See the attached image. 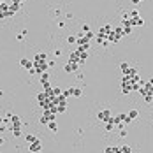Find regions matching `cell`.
<instances>
[{
  "instance_id": "cell-1",
  "label": "cell",
  "mask_w": 153,
  "mask_h": 153,
  "mask_svg": "<svg viewBox=\"0 0 153 153\" xmlns=\"http://www.w3.org/2000/svg\"><path fill=\"white\" fill-rule=\"evenodd\" d=\"M111 111H109V109H102V111H99L97 113V120L99 121H104V123H107L109 120H111Z\"/></svg>"
},
{
  "instance_id": "cell-2",
  "label": "cell",
  "mask_w": 153,
  "mask_h": 153,
  "mask_svg": "<svg viewBox=\"0 0 153 153\" xmlns=\"http://www.w3.org/2000/svg\"><path fill=\"white\" fill-rule=\"evenodd\" d=\"M56 118V113H53V111H42V116H40V123H49V121H53Z\"/></svg>"
},
{
  "instance_id": "cell-3",
  "label": "cell",
  "mask_w": 153,
  "mask_h": 153,
  "mask_svg": "<svg viewBox=\"0 0 153 153\" xmlns=\"http://www.w3.org/2000/svg\"><path fill=\"white\" fill-rule=\"evenodd\" d=\"M40 150H42V141H39V139L28 144V151H32V153H35V151H40Z\"/></svg>"
},
{
  "instance_id": "cell-4",
  "label": "cell",
  "mask_w": 153,
  "mask_h": 153,
  "mask_svg": "<svg viewBox=\"0 0 153 153\" xmlns=\"http://www.w3.org/2000/svg\"><path fill=\"white\" fill-rule=\"evenodd\" d=\"M5 18H9V5L2 2L0 4V19H5Z\"/></svg>"
},
{
  "instance_id": "cell-5",
  "label": "cell",
  "mask_w": 153,
  "mask_h": 153,
  "mask_svg": "<svg viewBox=\"0 0 153 153\" xmlns=\"http://www.w3.org/2000/svg\"><path fill=\"white\" fill-rule=\"evenodd\" d=\"M78 69H79V65L74 63V62H67V63L63 65V71H65V72H76Z\"/></svg>"
},
{
  "instance_id": "cell-6",
  "label": "cell",
  "mask_w": 153,
  "mask_h": 153,
  "mask_svg": "<svg viewBox=\"0 0 153 153\" xmlns=\"http://www.w3.org/2000/svg\"><path fill=\"white\" fill-rule=\"evenodd\" d=\"M144 25V19L141 18V16H137V18H130V27H143Z\"/></svg>"
},
{
  "instance_id": "cell-7",
  "label": "cell",
  "mask_w": 153,
  "mask_h": 153,
  "mask_svg": "<svg viewBox=\"0 0 153 153\" xmlns=\"http://www.w3.org/2000/svg\"><path fill=\"white\" fill-rule=\"evenodd\" d=\"M32 62H39V63H44V62H48V55L42 51V53H35V56H34V60Z\"/></svg>"
},
{
  "instance_id": "cell-8",
  "label": "cell",
  "mask_w": 153,
  "mask_h": 153,
  "mask_svg": "<svg viewBox=\"0 0 153 153\" xmlns=\"http://www.w3.org/2000/svg\"><path fill=\"white\" fill-rule=\"evenodd\" d=\"M19 63H21V67L27 69V71H30V69L34 67V62H32V60H28V58H21V60H19Z\"/></svg>"
},
{
  "instance_id": "cell-9",
  "label": "cell",
  "mask_w": 153,
  "mask_h": 153,
  "mask_svg": "<svg viewBox=\"0 0 153 153\" xmlns=\"http://www.w3.org/2000/svg\"><path fill=\"white\" fill-rule=\"evenodd\" d=\"M9 120H11L12 127H23V123H21V118H19L18 115H12V116H11Z\"/></svg>"
},
{
  "instance_id": "cell-10",
  "label": "cell",
  "mask_w": 153,
  "mask_h": 153,
  "mask_svg": "<svg viewBox=\"0 0 153 153\" xmlns=\"http://www.w3.org/2000/svg\"><path fill=\"white\" fill-rule=\"evenodd\" d=\"M127 116H128L130 120H132V121H134V120H136V118L139 116V111H137V109H130V111L127 113Z\"/></svg>"
},
{
  "instance_id": "cell-11",
  "label": "cell",
  "mask_w": 153,
  "mask_h": 153,
  "mask_svg": "<svg viewBox=\"0 0 153 153\" xmlns=\"http://www.w3.org/2000/svg\"><path fill=\"white\" fill-rule=\"evenodd\" d=\"M18 11H19V5H16V4H11V5H9V18H11V16H14Z\"/></svg>"
},
{
  "instance_id": "cell-12",
  "label": "cell",
  "mask_w": 153,
  "mask_h": 153,
  "mask_svg": "<svg viewBox=\"0 0 153 153\" xmlns=\"http://www.w3.org/2000/svg\"><path fill=\"white\" fill-rule=\"evenodd\" d=\"M21 128H23V127H11V132H12L14 137H19L21 136Z\"/></svg>"
},
{
  "instance_id": "cell-13",
  "label": "cell",
  "mask_w": 153,
  "mask_h": 153,
  "mask_svg": "<svg viewBox=\"0 0 153 153\" xmlns=\"http://www.w3.org/2000/svg\"><path fill=\"white\" fill-rule=\"evenodd\" d=\"M69 90H71V95L72 97H81L83 95V90L81 88H69Z\"/></svg>"
},
{
  "instance_id": "cell-14",
  "label": "cell",
  "mask_w": 153,
  "mask_h": 153,
  "mask_svg": "<svg viewBox=\"0 0 153 153\" xmlns=\"http://www.w3.org/2000/svg\"><path fill=\"white\" fill-rule=\"evenodd\" d=\"M127 78H134V76H137V69L136 67H128V72L125 74Z\"/></svg>"
},
{
  "instance_id": "cell-15",
  "label": "cell",
  "mask_w": 153,
  "mask_h": 153,
  "mask_svg": "<svg viewBox=\"0 0 153 153\" xmlns=\"http://www.w3.org/2000/svg\"><path fill=\"white\" fill-rule=\"evenodd\" d=\"M48 128L51 130V132H56V130H58V123L53 120V121H49V123H48Z\"/></svg>"
},
{
  "instance_id": "cell-16",
  "label": "cell",
  "mask_w": 153,
  "mask_h": 153,
  "mask_svg": "<svg viewBox=\"0 0 153 153\" xmlns=\"http://www.w3.org/2000/svg\"><path fill=\"white\" fill-rule=\"evenodd\" d=\"M128 67H130V65H128L127 62H121V63H120V69H121V72H123V76H125V74L128 72Z\"/></svg>"
},
{
  "instance_id": "cell-17",
  "label": "cell",
  "mask_w": 153,
  "mask_h": 153,
  "mask_svg": "<svg viewBox=\"0 0 153 153\" xmlns=\"http://www.w3.org/2000/svg\"><path fill=\"white\" fill-rule=\"evenodd\" d=\"M113 128H115V123H113V116H111V120L106 123V130L107 132H113Z\"/></svg>"
},
{
  "instance_id": "cell-18",
  "label": "cell",
  "mask_w": 153,
  "mask_h": 153,
  "mask_svg": "<svg viewBox=\"0 0 153 153\" xmlns=\"http://www.w3.org/2000/svg\"><path fill=\"white\" fill-rule=\"evenodd\" d=\"M120 151L121 153H130V151H132V148H130L128 144H123V146H120Z\"/></svg>"
},
{
  "instance_id": "cell-19",
  "label": "cell",
  "mask_w": 153,
  "mask_h": 153,
  "mask_svg": "<svg viewBox=\"0 0 153 153\" xmlns=\"http://www.w3.org/2000/svg\"><path fill=\"white\" fill-rule=\"evenodd\" d=\"M25 141H27V143L30 144V143H34V141H37V137H35V136H32V134H27V136H25Z\"/></svg>"
},
{
  "instance_id": "cell-20",
  "label": "cell",
  "mask_w": 153,
  "mask_h": 153,
  "mask_svg": "<svg viewBox=\"0 0 153 153\" xmlns=\"http://www.w3.org/2000/svg\"><path fill=\"white\" fill-rule=\"evenodd\" d=\"M143 99H144V102H146V104H151V102H153V95H151V93H146Z\"/></svg>"
},
{
  "instance_id": "cell-21",
  "label": "cell",
  "mask_w": 153,
  "mask_h": 153,
  "mask_svg": "<svg viewBox=\"0 0 153 153\" xmlns=\"http://www.w3.org/2000/svg\"><path fill=\"white\" fill-rule=\"evenodd\" d=\"M127 14H128V18H137V16H139V11H137V9H132V11L127 12Z\"/></svg>"
},
{
  "instance_id": "cell-22",
  "label": "cell",
  "mask_w": 153,
  "mask_h": 153,
  "mask_svg": "<svg viewBox=\"0 0 153 153\" xmlns=\"http://www.w3.org/2000/svg\"><path fill=\"white\" fill-rule=\"evenodd\" d=\"M67 111V107H65V104H60V106H56V113H65Z\"/></svg>"
},
{
  "instance_id": "cell-23",
  "label": "cell",
  "mask_w": 153,
  "mask_h": 153,
  "mask_svg": "<svg viewBox=\"0 0 153 153\" xmlns=\"http://www.w3.org/2000/svg\"><path fill=\"white\" fill-rule=\"evenodd\" d=\"M25 35H27V30H21V32L16 35V39H18V40H23V39H25Z\"/></svg>"
},
{
  "instance_id": "cell-24",
  "label": "cell",
  "mask_w": 153,
  "mask_h": 153,
  "mask_svg": "<svg viewBox=\"0 0 153 153\" xmlns=\"http://www.w3.org/2000/svg\"><path fill=\"white\" fill-rule=\"evenodd\" d=\"M48 79H49V74H48V71L40 74V83H44V81H48Z\"/></svg>"
},
{
  "instance_id": "cell-25",
  "label": "cell",
  "mask_w": 153,
  "mask_h": 153,
  "mask_svg": "<svg viewBox=\"0 0 153 153\" xmlns=\"http://www.w3.org/2000/svg\"><path fill=\"white\" fill-rule=\"evenodd\" d=\"M123 28V35H130L132 34V27H121Z\"/></svg>"
},
{
  "instance_id": "cell-26",
  "label": "cell",
  "mask_w": 153,
  "mask_h": 153,
  "mask_svg": "<svg viewBox=\"0 0 153 153\" xmlns=\"http://www.w3.org/2000/svg\"><path fill=\"white\" fill-rule=\"evenodd\" d=\"M76 40H78L76 35H69V37H67V42H69V44H76Z\"/></svg>"
},
{
  "instance_id": "cell-27",
  "label": "cell",
  "mask_w": 153,
  "mask_h": 153,
  "mask_svg": "<svg viewBox=\"0 0 153 153\" xmlns=\"http://www.w3.org/2000/svg\"><path fill=\"white\" fill-rule=\"evenodd\" d=\"M83 35H84V39H86V40H92V39L95 37V34H93V32H88V34H83Z\"/></svg>"
},
{
  "instance_id": "cell-28",
  "label": "cell",
  "mask_w": 153,
  "mask_h": 153,
  "mask_svg": "<svg viewBox=\"0 0 153 153\" xmlns=\"http://www.w3.org/2000/svg\"><path fill=\"white\" fill-rule=\"evenodd\" d=\"M42 84V88L44 90H51V84H49V81H44V83H40Z\"/></svg>"
},
{
  "instance_id": "cell-29",
  "label": "cell",
  "mask_w": 153,
  "mask_h": 153,
  "mask_svg": "<svg viewBox=\"0 0 153 153\" xmlns=\"http://www.w3.org/2000/svg\"><path fill=\"white\" fill-rule=\"evenodd\" d=\"M88 32H90V27L88 25H83L81 27V34H88Z\"/></svg>"
},
{
  "instance_id": "cell-30",
  "label": "cell",
  "mask_w": 153,
  "mask_h": 153,
  "mask_svg": "<svg viewBox=\"0 0 153 153\" xmlns=\"http://www.w3.org/2000/svg\"><path fill=\"white\" fill-rule=\"evenodd\" d=\"M127 134H128V132L125 130V127H123V128H120V137H127Z\"/></svg>"
},
{
  "instance_id": "cell-31",
  "label": "cell",
  "mask_w": 153,
  "mask_h": 153,
  "mask_svg": "<svg viewBox=\"0 0 153 153\" xmlns=\"http://www.w3.org/2000/svg\"><path fill=\"white\" fill-rule=\"evenodd\" d=\"M104 153H115V148L113 146H107V148H104Z\"/></svg>"
},
{
  "instance_id": "cell-32",
  "label": "cell",
  "mask_w": 153,
  "mask_h": 153,
  "mask_svg": "<svg viewBox=\"0 0 153 153\" xmlns=\"http://www.w3.org/2000/svg\"><path fill=\"white\" fill-rule=\"evenodd\" d=\"M62 95H63L65 99H69V97H72V95H71V90H65V92H62Z\"/></svg>"
},
{
  "instance_id": "cell-33",
  "label": "cell",
  "mask_w": 153,
  "mask_h": 153,
  "mask_svg": "<svg viewBox=\"0 0 153 153\" xmlns=\"http://www.w3.org/2000/svg\"><path fill=\"white\" fill-rule=\"evenodd\" d=\"M130 2H132L134 5H137V4H141V2H143V0H130Z\"/></svg>"
},
{
  "instance_id": "cell-34",
  "label": "cell",
  "mask_w": 153,
  "mask_h": 153,
  "mask_svg": "<svg viewBox=\"0 0 153 153\" xmlns=\"http://www.w3.org/2000/svg\"><path fill=\"white\" fill-rule=\"evenodd\" d=\"M12 4H16V5H21V0H11Z\"/></svg>"
},
{
  "instance_id": "cell-35",
  "label": "cell",
  "mask_w": 153,
  "mask_h": 153,
  "mask_svg": "<svg viewBox=\"0 0 153 153\" xmlns=\"http://www.w3.org/2000/svg\"><path fill=\"white\" fill-rule=\"evenodd\" d=\"M4 143H5V139H4V137H0V146H4Z\"/></svg>"
},
{
  "instance_id": "cell-36",
  "label": "cell",
  "mask_w": 153,
  "mask_h": 153,
  "mask_svg": "<svg viewBox=\"0 0 153 153\" xmlns=\"http://www.w3.org/2000/svg\"><path fill=\"white\" fill-rule=\"evenodd\" d=\"M5 121H7V120H4L2 116H0V125H2V123H5Z\"/></svg>"
},
{
  "instance_id": "cell-37",
  "label": "cell",
  "mask_w": 153,
  "mask_h": 153,
  "mask_svg": "<svg viewBox=\"0 0 153 153\" xmlns=\"http://www.w3.org/2000/svg\"><path fill=\"white\" fill-rule=\"evenodd\" d=\"M148 83H150V84H153V78H151V79H150V81H148Z\"/></svg>"
},
{
  "instance_id": "cell-38",
  "label": "cell",
  "mask_w": 153,
  "mask_h": 153,
  "mask_svg": "<svg viewBox=\"0 0 153 153\" xmlns=\"http://www.w3.org/2000/svg\"><path fill=\"white\" fill-rule=\"evenodd\" d=\"M23 2H27V0H21V4H23Z\"/></svg>"
},
{
  "instance_id": "cell-39",
  "label": "cell",
  "mask_w": 153,
  "mask_h": 153,
  "mask_svg": "<svg viewBox=\"0 0 153 153\" xmlns=\"http://www.w3.org/2000/svg\"><path fill=\"white\" fill-rule=\"evenodd\" d=\"M2 2H5V0H0V4H2Z\"/></svg>"
}]
</instances>
